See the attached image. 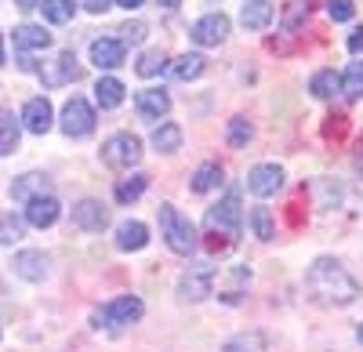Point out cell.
<instances>
[{"label": "cell", "mask_w": 363, "mask_h": 352, "mask_svg": "<svg viewBox=\"0 0 363 352\" xmlns=\"http://www.w3.org/2000/svg\"><path fill=\"white\" fill-rule=\"evenodd\" d=\"M306 287H309V298L320 305H352L359 298V283L356 276L342 266L338 258H316L309 273H306Z\"/></svg>", "instance_id": "6da1fadb"}, {"label": "cell", "mask_w": 363, "mask_h": 352, "mask_svg": "<svg viewBox=\"0 0 363 352\" xmlns=\"http://www.w3.org/2000/svg\"><path fill=\"white\" fill-rule=\"evenodd\" d=\"M160 237H164V244L174 251V254H182V258H189L193 251H196V225L182 215L174 203H160Z\"/></svg>", "instance_id": "7a4b0ae2"}, {"label": "cell", "mask_w": 363, "mask_h": 352, "mask_svg": "<svg viewBox=\"0 0 363 352\" xmlns=\"http://www.w3.org/2000/svg\"><path fill=\"white\" fill-rule=\"evenodd\" d=\"M203 225H207V232H222L225 240H236L240 232H244V208H240V196L229 193L225 200L215 203V208H207Z\"/></svg>", "instance_id": "3957f363"}, {"label": "cell", "mask_w": 363, "mask_h": 352, "mask_svg": "<svg viewBox=\"0 0 363 352\" xmlns=\"http://www.w3.org/2000/svg\"><path fill=\"white\" fill-rule=\"evenodd\" d=\"M142 316H145L142 298H135V295H120V298H113L106 309H99V312H95V327H106V331H124V327L138 324Z\"/></svg>", "instance_id": "277c9868"}, {"label": "cell", "mask_w": 363, "mask_h": 352, "mask_svg": "<svg viewBox=\"0 0 363 352\" xmlns=\"http://www.w3.org/2000/svg\"><path fill=\"white\" fill-rule=\"evenodd\" d=\"M102 160H106L109 167H116V171L138 167V160H142V142H138V135H131V131L113 135V138L102 145Z\"/></svg>", "instance_id": "5b68a950"}, {"label": "cell", "mask_w": 363, "mask_h": 352, "mask_svg": "<svg viewBox=\"0 0 363 352\" xmlns=\"http://www.w3.org/2000/svg\"><path fill=\"white\" fill-rule=\"evenodd\" d=\"M215 280H218L215 266H189L178 280V295L186 302H203L207 295H215Z\"/></svg>", "instance_id": "8992f818"}, {"label": "cell", "mask_w": 363, "mask_h": 352, "mask_svg": "<svg viewBox=\"0 0 363 352\" xmlns=\"http://www.w3.org/2000/svg\"><path fill=\"white\" fill-rule=\"evenodd\" d=\"M91 131H95V109H91L87 98L73 95V98L62 106V135H69V138H87Z\"/></svg>", "instance_id": "52a82bcc"}, {"label": "cell", "mask_w": 363, "mask_h": 352, "mask_svg": "<svg viewBox=\"0 0 363 352\" xmlns=\"http://www.w3.org/2000/svg\"><path fill=\"white\" fill-rule=\"evenodd\" d=\"M189 37H193L200 47H218V44L229 37V15H222V11H207L203 18L193 22Z\"/></svg>", "instance_id": "ba28073f"}, {"label": "cell", "mask_w": 363, "mask_h": 352, "mask_svg": "<svg viewBox=\"0 0 363 352\" xmlns=\"http://www.w3.org/2000/svg\"><path fill=\"white\" fill-rule=\"evenodd\" d=\"M37 73H40L44 87H66V84H73L80 76V66H77V55L73 51H62V55H55L51 62H44Z\"/></svg>", "instance_id": "9c48e42d"}, {"label": "cell", "mask_w": 363, "mask_h": 352, "mask_svg": "<svg viewBox=\"0 0 363 352\" xmlns=\"http://www.w3.org/2000/svg\"><path fill=\"white\" fill-rule=\"evenodd\" d=\"M247 189H251L258 200L277 196V193L284 189V167H280V164H258V167H251V174H247Z\"/></svg>", "instance_id": "30bf717a"}, {"label": "cell", "mask_w": 363, "mask_h": 352, "mask_svg": "<svg viewBox=\"0 0 363 352\" xmlns=\"http://www.w3.org/2000/svg\"><path fill=\"white\" fill-rule=\"evenodd\" d=\"M22 127L29 131V135H48L51 131V124H55V109H51V102L40 95V98H29L26 106H22Z\"/></svg>", "instance_id": "8fae6325"}, {"label": "cell", "mask_w": 363, "mask_h": 352, "mask_svg": "<svg viewBox=\"0 0 363 352\" xmlns=\"http://www.w3.org/2000/svg\"><path fill=\"white\" fill-rule=\"evenodd\" d=\"M135 109H138L142 120H160V116L171 113V95L164 87H142L135 95Z\"/></svg>", "instance_id": "7c38bea8"}, {"label": "cell", "mask_w": 363, "mask_h": 352, "mask_svg": "<svg viewBox=\"0 0 363 352\" xmlns=\"http://www.w3.org/2000/svg\"><path fill=\"white\" fill-rule=\"evenodd\" d=\"M48 266H51V261H48L44 251H18L15 261H11L15 276L26 280V283H40V280L48 276Z\"/></svg>", "instance_id": "4fadbf2b"}, {"label": "cell", "mask_w": 363, "mask_h": 352, "mask_svg": "<svg viewBox=\"0 0 363 352\" xmlns=\"http://www.w3.org/2000/svg\"><path fill=\"white\" fill-rule=\"evenodd\" d=\"M58 215H62V203H58L55 196H37V200L26 203V225H33V229L55 225Z\"/></svg>", "instance_id": "5bb4252c"}, {"label": "cell", "mask_w": 363, "mask_h": 352, "mask_svg": "<svg viewBox=\"0 0 363 352\" xmlns=\"http://www.w3.org/2000/svg\"><path fill=\"white\" fill-rule=\"evenodd\" d=\"M37 196H55V193H51V178H48V174L29 171V174H22V178H15V182H11V200L29 203V200H37Z\"/></svg>", "instance_id": "9a60e30c"}, {"label": "cell", "mask_w": 363, "mask_h": 352, "mask_svg": "<svg viewBox=\"0 0 363 352\" xmlns=\"http://www.w3.org/2000/svg\"><path fill=\"white\" fill-rule=\"evenodd\" d=\"M73 225H80L84 232H102L109 225V211L99 200H80L73 208Z\"/></svg>", "instance_id": "2e32d148"}, {"label": "cell", "mask_w": 363, "mask_h": 352, "mask_svg": "<svg viewBox=\"0 0 363 352\" xmlns=\"http://www.w3.org/2000/svg\"><path fill=\"white\" fill-rule=\"evenodd\" d=\"M124 58H128V47L116 37H102V40L91 44V62L99 69H116V66H124Z\"/></svg>", "instance_id": "e0dca14e"}, {"label": "cell", "mask_w": 363, "mask_h": 352, "mask_svg": "<svg viewBox=\"0 0 363 352\" xmlns=\"http://www.w3.org/2000/svg\"><path fill=\"white\" fill-rule=\"evenodd\" d=\"M145 244H149L145 222H120V225H116V251L135 254V251H142Z\"/></svg>", "instance_id": "ac0fdd59"}, {"label": "cell", "mask_w": 363, "mask_h": 352, "mask_svg": "<svg viewBox=\"0 0 363 352\" xmlns=\"http://www.w3.org/2000/svg\"><path fill=\"white\" fill-rule=\"evenodd\" d=\"M15 47L18 51H44V47H51V33L44 25H18L15 29Z\"/></svg>", "instance_id": "d6986e66"}, {"label": "cell", "mask_w": 363, "mask_h": 352, "mask_svg": "<svg viewBox=\"0 0 363 352\" xmlns=\"http://www.w3.org/2000/svg\"><path fill=\"white\" fill-rule=\"evenodd\" d=\"M222 186V164L218 160H207V164H200L196 167V174H193V182H189V189L193 193H211V189H218Z\"/></svg>", "instance_id": "ffe728a7"}, {"label": "cell", "mask_w": 363, "mask_h": 352, "mask_svg": "<svg viewBox=\"0 0 363 352\" xmlns=\"http://www.w3.org/2000/svg\"><path fill=\"white\" fill-rule=\"evenodd\" d=\"M272 0H247L244 11H240V22H244L247 29H265L272 22Z\"/></svg>", "instance_id": "44dd1931"}, {"label": "cell", "mask_w": 363, "mask_h": 352, "mask_svg": "<svg viewBox=\"0 0 363 352\" xmlns=\"http://www.w3.org/2000/svg\"><path fill=\"white\" fill-rule=\"evenodd\" d=\"M18 135H22V124L15 120L11 109H0V157H8L18 149Z\"/></svg>", "instance_id": "7402d4cb"}, {"label": "cell", "mask_w": 363, "mask_h": 352, "mask_svg": "<svg viewBox=\"0 0 363 352\" xmlns=\"http://www.w3.org/2000/svg\"><path fill=\"white\" fill-rule=\"evenodd\" d=\"M95 102H99L102 109H116L120 102H124V84H120L116 76H102V80L95 84Z\"/></svg>", "instance_id": "603a6c76"}, {"label": "cell", "mask_w": 363, "mask_h": 352, "mask_svg": "<svg viewBox=\"0 0 363 352\" xmlns=\"http://www.w3.org/2000/svg\"><path fill=\"white\" fill-rule=\"evenodd\" d=\"M167 69L174 80H196L203 73V55H178Z\"/></svg>", "instance_id": "cb8c5ba5"}, {"label": "cell", "mask_w": 363, "mask_h": 352, "mask_svg": "<svg viewBox=\"0 0 363 352\" xmlns=\"http://www.w3.org/2000/svg\"><path fill=\"white\" fill-rule=\"evenodd\" d=\"M40 11H44V18H48V22L66 25V22H73L77 4H73V0H40Z\"/></svg>", "instance_id": "d4e9b609"}, {"label": "cell", "mask_w": 363, "mask_h": 352, "mask_svg": "<svg viewBox=\"0 0 363 352\" xmlns=\"http://www.w3.org/2000/svg\"><path fill=\"white\" fill-rule=\"evenodd\" d=\"M342 87V76L335 73V69H320V73H313V80H309V91L316 95V98H330Z\"/></svg>", "instance_id": "484cf974"}, {"label": "cell", "mask_w": 363, "mask_h": 352, "mask_svg": "<svg viewBox=\"0 0 363 352\" xmlns=\"http://www.w3.org/2000/svg\"><path fill=\"white\" fill-rule=\"evenodd\" d=\"M153 145H157L160 153L182 149V127H178V124H160V127H153Z\"/></svg>", "instance_id": "4316f807"}, {"label": "cell", "mask_w": 363, "mask_h": 352, "mask_svg": "<svg viewBox=\"0 0 363 352\" xmlns=\"http://www.w3.org/2000/svg\"><path fill=\"white\" fill-rule=\"evenodd\" d=\"M145 186H149L145 174H131V178H120L113 193H116V200H120V203H135V200L145 193Z\"/></svg>", "instance_id": "83f0119b"}, {"label": "cell", "mask_w": 363, "mask_h": 352, "mask_svg": "<svg viewBox=\"0 0 363 352\" xmlns=\"http://www.w3.org/2000/svg\"><path fill=\"white\" fill-rule=\"evenodd\" d=\"M225 135H229V145H233V149H247V142L255 138V127H251L247 116H233Z\"/></svg>", "instance_id": "f1b7e54d"}, {"label": "cell", "mask_w": 363, "mask_h": 352, "mask_svg": "<svg viewBox=\"0 0 363 352\" xmlns=\"http://www.w3.org/2000/svg\"><path fill=\"white\" fill-rule=\"evenodd\" d=\"M342 91L349 102H359L363 98V62H349L345 76H342Z\"/></svg>", "instance_id": "f546056e"}, {"label": "cell", "mask_w": 363, "mask_h": 352, "mask_svg": "<svg viewBox=\"0 0 363 352\" xmlns=\"http://www.w3.org/2000/svg\"><path fill=\"white\" fill-rule=\"evenodd\" d=\"M164 69H167V55H164V51H145L138 62H135V73L145 76V80H149V76H160Z\"/></svg>", "instance_id": "4dcf8cb0"}, {"label": "cell", "mask_w": 363, "mask_h": 352, "mask_svg": "<svg viewBox=\"0 0 363 352\" xmlns=\"http://www.w3.org/2000/svg\"><path fill=\"white\" fill-rule=\"evenodd\" d=\"M222 352H265V338L258 331H247V334H236L222 345Z\"/></svg>", "instance_id": "1f68e13d"}, {"label": "cell", "mask_w": 363, "mask_h": 352, "mask_svg": "<svg viewBox=\"0 0 363 352\" xmlns=\"http://www.w3.org/2000/svg\"><path fill=\"white\" fill-rule=\"evenodd\" d=\"M309 18V0H291V4L284 8L280 15V25H284V33H294V29Z\"/></svg>", "instance_id": "d6a6232c"}, {"label": "cell", "mask_w": 363, "mask_h": 352, "mask_svg": "<svg viewBox=\"0 0 363 352\" xmlns=\"http://www.w3.org/2000/svg\"><path fill=\"white\" fill-rule=\"evenodd\" d=\"M26 237V222L15 215H0V244H18Z\"/></svg>", "instance_id": "836d02e7"}, {"label": "cell", "mask_w": 363, "mask_h": 352, "mask_svg": "<svg viewBox=\"0 0 363 352\" xmlns=\"http://www.w3.org/2000/svg\"><path fill=\"white\" fill-rule=\"evenodd\" d=\"M251 225H255L258 240H272V237H277V225H272V211L269 208H255L251 211Z\"/></svg>", "instance_id": "e575fe53"}, {"label": "cell", "mask_w": 363, "mask_h": 352, "mask_svg": "<svg viewBox=\"0 0 363 352\" xmlns=\"http://www.w3.org/2000/svg\"><path fill=\"white\" fill-rule=\"evenodd\" d=\"M120 33H124V37H120V44H142L145 40V33H149V25L145 22H124V25H120Z\"/></svg>", "instance_id": "d590c367"}, {"label": "cell", "mask_w": 363, "mask_h": 352, "mask_svg": "<svg viewBox=\"0 0 363 352\" xmlns=\"http://www.w3.org/2000/svg\"><path fill=\"white\" fill-rule=\"evenodd\" d=\"M327 15L335 18V22H352L356 4H352V0H327Z\"/></svg>", "instance_id": "8d00e7d4"}, {"label": "cell", "mask_w": 363, "mask_h": 352, "mask_svg": "<svg viewBox=\"0 0 363 352\" xmlns=\"http://www.w3.org/2000/svg\"><path fill=\"white\" fill-rule=\"evenodd\" d=\"M80 4H84L91 15H102V11H109V8H113V0H80Z\"/></svg>", "instance_id": "74e56055"}, {"label": "cell", "mask_w": 363, "mask_h": 352, "mask_svg": "<svg viewBox=\"0 0 363 352\" xmlns=\"http://www.w3.org/2000/svg\"><path fill=\"white\" fill-rule=\"evenodd\" d=\"M247 280H251V273H247V269H240V276H236V283H247ZM236 298H240V295H236V287H233V290H229V295H225V302H236Z\"/></svg>", "instance_id": "f35d334b"}, {"label": "cell", "mask_w": 363, "mask_h": 352, "mask_svg": "<svg viewBox=\"0 0 363 352\" xmlns=\"http://www.w3.org/2000/svg\"><path fill=\"white\" fill-rule=\"evenodd\" d=\"M349 51H356V55L363 51V29H356V33L349 37Z\"/></svg>", "instance_id": "ab89813d"}, {"label": "cell", "mask_w": 363, "mask_h": 352, "mask_svg": "<svg viewBox=\"0 0 363 352\" xmlns=\"http://www.w3.org/2000/svg\"><path fill=\"white\" fill-rule=\"evenodd\" d=\"M113 4H120V8H128V11H138L145 0H113Z\"/></svg>", "instance_id": "60d3db41"}, {"label": "cell", "mask_w": 363, "mask_h": 352, "mask_svg": "<svg viewBox=\"0 0 363 352\" xmlns=\"http://www.w3.org/2000/svg\"><path fill=\"white\" fill-rule=\"evenodd\" d=\"M15 4H18L22 11H33V8H40V0H15Z\"/></svg>", "instance_id": "b9f144b4"}, {"label": "cell", "mask_w": 363, "mask_h": 352, "mask_svg": "<svg viewBox=\"0 0 363 352\" xmlns=\"http://www.w3.org/2000/svg\"><path fill=\"white\" fill-rule=\"evenodd\" d=\"M157 4H160V8H167V11H171V8H178V4H182V0H157Z\"/></svg>", "instance_id": "7bdbcfd3"}, {"label": "cell", "mask_w": 363, "mask_h": 352, "mask_svg": "<svg viewBox=\"0 0 363 352\" xmlns=\"http://www.w3.org/2000/svg\"><path fill=\"white\" fill-rule=\"evenodd\" d=\"M356 341H359V345H363V324H359V327H356Z\"/></svg>", "instance_id": "ee69618b"}, {"label": "cell", "mask_w": 363, "mask_h": 352, "mask_svg": "<svg viewBox=\"0 0 363 352\" xmlns=\"http://www.w3.org/2000/svg\"><path fill=\"white\" fill-rule=\"evenodd\" d=\"M0 66H4V37H0Z\"/></svg>", "instance_id": "f6af8a7d"}]
</instances>
